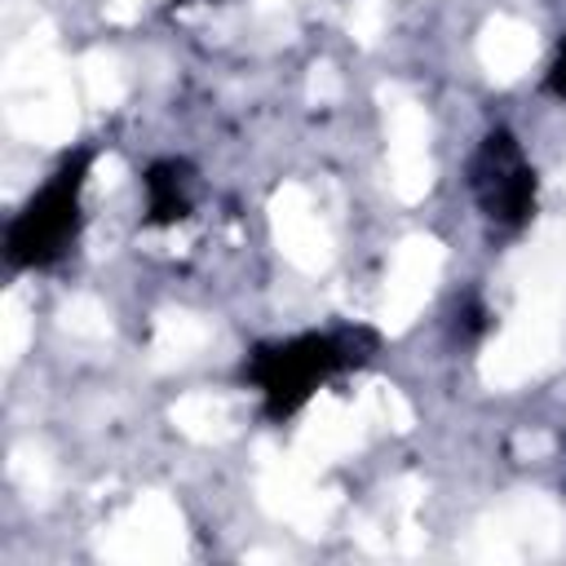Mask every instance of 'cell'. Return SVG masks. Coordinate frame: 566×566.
<instances>
[{
    "instance_id": "1",
    "label": "cell",
    "mask_w": 566,
    "mask_h": 566,
    "mask_svg": "<svg viewBox=\"0 0 566 566\" xmlns=\"http://www.w3.org/2000/svg\"><path fill=\"white\" fill-rule=\"evenodd\" d=\"M84 155L66 159L13 217L9 226V261L13 265H49L57 261L75 234H80V208H84Z\"/></svg>"
},
{
    "instance_id": "2",
    "label": "cell",
    "mask_w": 566,
    "mask_h": 566,
    "mask_svg": "<svg viewBox=\"0 0 566 566\" xmlns=\"http://www.w3.org/2000/svg\"><path fill=\"white\" fill-rule=\"evenodd\" d=\"M358 336L363 332H310L296 340H283L274 349H261L252 376L261 385V394L270 398V411H296L310 389H318L327 376H336L340 367L358 363Z\"/></svg>"
},
{
    "instance_id": "3",
    "label": "cell",
    "mask_w": 566,
    "mask_h": 566,
    "mask_svg": "<svg viewBox=\"0 0 566 566\" xmlns=\"http://www.w3.org/2000/svg\"><path fill=\"white\" fill-rule=\"evenodd\" d=\"M473 190H478V199L491 217L517 221L535 203V172L509 137H491L478 168H473Z\"/></svg>"
}]
</instances>
